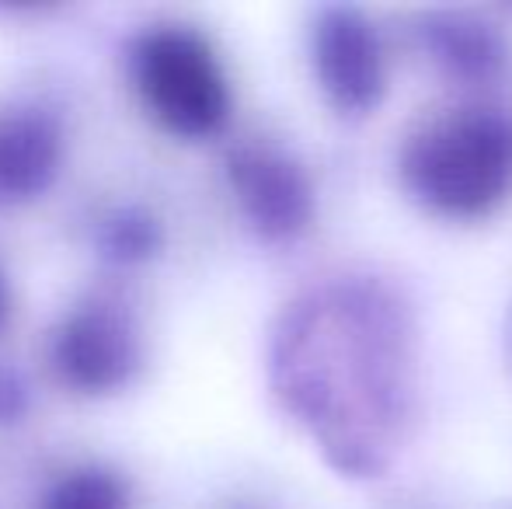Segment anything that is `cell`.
Instances as JSON below:
<instances>
[{
	"label": "cell",
	"mask_w": 512,
	"mask_h": 509,
	"mask_svg": "<svg viewBox=\"0 0 512 509\" xmlns=\"http://www.w3.org/2000/svg\"><path fill=\"white\" fill-rule=\"evenodd\" d=\"M405 356L387 307L317 293L286 311L272 339V384L338 471L370 475L405 419Z\"/></svg>",
	"instance_id": "cell-1"
},
{
	"label": "cell",
	"mask_w": 512,
	"mask_h": 509,
	"mask_svg": "<svg viewBox=\"0 0 512 509\" xmlns=\"http://www.w3.org/2000/svg\"><path fill=\"white\" fill-rule=\"evenodd\" d=\"M405 185L443 217H481L512 189V119L495 109H453L405 143Z\"/></svg>",
	"instance_id": "cell-2"
},
{
	"label": "cell",
	"mask_w": 512,
	"mask_h": 509,
	"mask_svg": "<svg viewBox=\"0 0 512 509\" xmlns=\"http://www.w3.org/2000/svg\"><path fill=\"white\" fill-rule=\"evenodd\" d=\"M129 74L143 109L168 133L203 140L227 123V77L196 28L154 25L140 32L129 46Z\"/></svg>",
	"instance_id": "cell-3"
},
{
	"label": "cell",
	"mask_w": 512,
	"mask_h": 509,
	"mask_svg": "<svg viewBox=\"0 0 512 509\" xmlns=\"http://www.w3.org/2000/svg\"><path fill=\"white\" fill-rule=\"evenodd\" d=\"M53 367L70 391L112 394L133 381L140 339L119 304L88 300L60 321L53 335Z\"/></svg>",
	"instance_id": "cell-4"
},
{
	"label": "cell",
	"mask_w": 512,
	"mask_h": 509,
	"mask_svg": "<svg viewBox=\"0 0 512 509\" xmlns=\"http://www.w3.org/2000/svg\"><path fill=\"white\" fill-rule=\"evenodd\" d=\"M227 178L248 224L262 238L286 241L300 234L314 210L304 171L269 147H237L227 157Z\"/></svg>",
	"instance_id": "cell-5"
},
{
	"label": "cell",
	"mask_w": 512,
	"mask_h": 509,
	"mask_svg": "<svg viewBox=\"0 0 512 509\" xmlns=\"http://www.w3.org/2000/svg\"><path fill=\"white\" fill-rule=\"evenodd\" d=\"M314 70L338 112H370L384 98V56L359 14L328 11L314 28Z\"/></svg>",
	"instance_id": "cell-6"
},
{
	"label": "cell",
	"mask_w": 512,
	"mask_h": 509,
	"mask_svg": "<svg viewBox=\"0 0 512 509\" xmlns=\"http://www.w3.org/2000/svg\"><path fill=\"white\" fill-rule=\"evenodd\" d=\"M63 161V129L39 105L0 112V206L39 199L56 182Z\"/></svg>",
	"instance_id": "cell-7"
},
{
	"label": "cell",
	"mask_w": 512,
	"mask_h": 509,
	"mask_svg": "<svg viewBox=\"0 0 512 509\" xmlns=\"http://www.w3.org/2000/svg\"><path fill=\"white\" fill-rule=\"evenodd\" d=\"M95 245L105 262L112 265H140L150 262L164 245V227L143 206H119L102 217L95 231Z\"/></svg>",
	"instance_id": "cell-8"
},
{
	"label": "cell",
	"mask_w": 512,
	"mask_h": 509,
	"mask_svg": "<svg viewBox=\"0 0 512 509\" xmlns=\"http://www.w3.org/2000/svg\"><path fill=\"white\" fill-rule=\"evenodd\" d=\"M39 509H129V499L108 468H77L49 485Z\"/></svg>",
	"instance_id": "cell-9"
},
{
	"label": "cell",
	"mask_w": 512,
	"mask_h": 509,
	"mask_svg": "<svg viewBox=\"0 0 512 509\" xmlns=\"http://www.w3.org/2000/svg\"><path fill=\"white\" fill-rule=\"evenodd\" d=\"M28 412V384L18 370L0 367V426H14Z\"/></svg>",
	"instance_id": "cell-10"
},
{
	"label": "cell",
	"mask_w": 512,
	"mask_h": 509,
	"mask_svg": "<svg viewBox=\"0 0 512 509\" xmlns=\"http://www.w3.org/2000/svg\"><path fill=\"white\" fill-rule=\"evenodd\" d=\"M4 314H7V286H4V279H0V321H4Z\"/></svg>",
	"instance_id": "cell-11"
}]
</instances>
